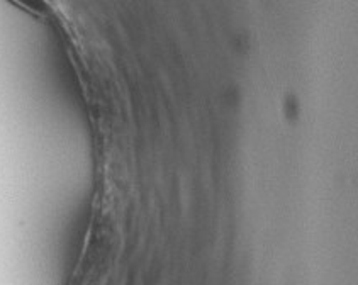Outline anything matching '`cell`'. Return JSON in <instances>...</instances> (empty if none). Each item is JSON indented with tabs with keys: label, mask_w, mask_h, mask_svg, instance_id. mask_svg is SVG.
<instances>
[{
	"label": "cell",
	"mask_w": 358,
	"mask_h": 285,
	"mask_svg": "<svg viewBox=\"0 0 358 285\" xmlns=\"http://www.w3.org/2000/svg\"><path fill=\"white\" fill-rule=\"evenodd\" d=\"M10 2H14L17 7L36 15H43L48 10L46 0H10Z\"/></svg>",
	"instance_id": "1"
}]
</instances>
